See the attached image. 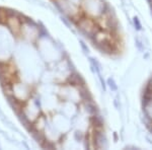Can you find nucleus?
<instances>
[{"label": "nucleus", "instance_id": "f257e3e1", "mask_svg": "<svg viewBox=\"0 0 152 150\" xmlns=\"http://www.w3.org/2000/svg\"><path fill=\"white\" fill-rule=\"evenodd\" d=\"M38 51L42 59L50 65L57 63L64 58V53L62 50L47 35H42L38 39Z\"/></svg>", "mask_w": 152, "mask_h": 150}, {"label": "nucleus", "instance_id": "f03ea898", "mask_svg": "<svg viewBox=\"0 0 152 150\" xmlns=\"http://www.w3.org/2000/svg\"><path fill=\"white\" fill-rule=\"evenodd\" d=\"M80 5L88 18L94 19L102 18L104 12L110 8L104 0H81Z\"/></svg>", "mask_w": 152, "mask_h": 150}, {"label": "nucleus", "instance_id": "7ed1b4c3", "mask_svg": "<svg viewBox=\"0 0 152 150\" xmlns=\"http://www.w3.org/2000/svg\"><path fill=\"white\" fill-rule=\"evenodd\" d=\"M41 109L42 108L39 100H34V98H28L26 102L23 104L21 114L26 119V123L31 125L41 116Z\"/></svg>", "mask_w": 152, "mask_h": 150}, {"label": "nucleus", "instance_id": "20e7f679", "mask_svg": "<svg viewBox=\"0 0 152 150\" xmlns=\"http://www.w3.org/2000/svg\"><path fill=\"white\" fill-rule=\"evenodd\" d=\"M53 2L55 6L68 18L74 21L78 19V16L80 14V9L78 5L69 0H53Z\"/></svg>", "mask_w": 152, "mask_h": 150}, {"label": "nucleus", "instance_id": "39448f33", "mask_svg": "<svg viewBox=\"0 0 152 150\" xmlns=\"http://www.w3.org/2000/svg\"><path fill=\"white\" fill-rule=\"evenodd\" d=\"M50 121L53 124V126L62 135H66L67 133H69L71 131V128H72L71 119L66 117L62 113L57 112L55 115H53V117L50 119Z\"/></svg>", "mask_w": 152, "mask_h": 150}, {"label": "nucleus", "instance_id": "423d86ee", "mask_svg": "<svg viewBox=\"0 0 152 150\" xmlns=\"http://www.w3.org/2000/svg\"><path fill=\"white\" fill-rule=\"evenodd\" d=\"M11 90H12L11 97H13L14 100L21 102V104L26 102L28 98H31V87H29L28 84H26V83H21V82L15 81L14 83H12Z\"/></svg>", "mask_w": 152, "mask_h": 150}, {"label": "nucleus", "instance_id": "0eeeda50", "mask_svg": "<svg viewBox=\"0 0 152 150\" xmlns=\"http://www.w3.org/2000/svg\"><path fill=\"white\" fill-rule=\"evenodd\" d=\"M76 26L85 37L91 39L96 31L100 29L99 26L95 24V20L90 18H79L75 21Z\"/></svg>", "mask_w": 152, "mask_h": 150}, {"label": "nucleus", "instance_id": "6e6552de", "mask_svg": "<svg viewBox=\"0 0 152 150\" xmlns=\"http://www.w3.org/2000/svg\"><path fill=\"white\" fill-rule=\"evenodd\" d=\"M20 33L23 34V38L28 42L38 41V39L42 36L40 33V28L37 24H35L31 20L23 21L21 23Z\"/></svg>", "mask_w": 152, "mask_h": 150}, {"label": "nucleus", "instance_id": "1a4fd4ad", "mask_svg": "<svg viewBox=\"0 0 152 150\" xmlns=\"http://www.w3.org/2000/svg\"><path fill=\"white\" fill-rule=\"evenodd\" d=\"M78 110H79V105L75 102H68V100H62L58 109V112L62 113L63 115L70 119H73L78 114Z\"/></svg>", "mask_w": 152, "mask_h": 150}, {"label": "nucleus", "instance_id": "9d476101", "mask_svg": "<svg viewBox=\"0 0 152 150\" xmlns=\"http://www.w3.org/2000/svg\"><path fill=\"white\" fill-rule=\"evenodd\" d=\"M143 110L146 119V124L148 126L152 123V95L143 100Z\"/></svg>", "mask_w": 152, "mask_h": 150}, {"label": "nucleus", "instance_id": "9b49d317", "mask_svg": "<svg viewBox=\"0 0 152 150\" xmlns=\"http://www.w3.org/2000/svg\"><path fill=\"white\" fill-rule=\"evenodd\" d=\"M109 85H110V87H111L113 90H116L117 89L116 83H115V81L113 80V79H111V78L109 79Z\"/></svg>", "mask_w": 152, "mask_h": 150}, {"label": "nucleus", "instance_id": "f8f14e48", "mask_svg": "<svg viewBox=\"0 0 152 150\" xmlns=\"http://www.w3.org/2000/svg\"><path fill=\"white\" fill-rule=\"evenodd\" d=\"M69 1L73 2L74 4H76V5L80 6V4H81V0H69Z\"/></svg>", "mask_w": 152, "mask_h": 150}, {"label": "nucleus", "instance_id": "ddd939ff", "mask_svg": "<svg viewBox=\"0 0 152 150\" xmlns=\"http://www.w3.org/2000/svg\"><path fill=\"white\" fill-rule=\"evenodd\" d=\"M149 2H150V4H151V6H152V0H149Z\"/></svg>", "mask_w": 152, "mask_h": 150}]
</instances>
